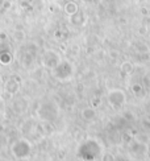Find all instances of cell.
I'll return each instance as SVG.
<instances>
[{
    "label": "cell",
    "instance_id": "6da1fadb",
    "mask_svg": "<svg viewBox=\"0 0 150 161\" xmlns=\"http://www.w3.org/2000/svg\"><path fill=\"white\" fill-rule=\"evenodd\" d=\"M11 151L13 152L16 159H25L30 153V144L27 140H19L12 145Z\"/></svg>",
    "mask_w": 150,
    "mask_h": 161
},
{
    "label": "cell",
    "instance_id": "7a4b0ae2",
    "mask_svg": "<svg viewBox=\"0 0 150 161\" xmlns=\"http://www.w3.org/2000/svg\"><path fill=\"white\" fill-rule=\"evenodd\" d=\"M108 100H109V103L113 107H121L125 103V100H127V95L120 88H113V90L108 92Z\"/></svg>",
    "mask_w": 150,
    "mask_h": 161
},
{
    "label": "cell",
    "instance_id": "3957f363",
    "mask_svg": "<svg viewBox=\"0 0 150 161\" xmlns=\"http://www.w3.org/2000/svg\"><path fill=\"white\" fill-rule=\"evenodd\" d=\"M20 90V83L16 80L15 78L8 79V82L5 83V91L9 92V94H16Z\"/></svg>",
    "mask_w": 150,
    "mask_h": 161
},
{
    "label": "cell",
    "instance_id": "277c9868",
    "mask_svg": "<svg viewBox=\"0 0 150 161\" xmlns=\"http://www.w3.org/2000/svg\"><path fill=\"white\" fill-rule=\"evenodd\" d=\"M82 118L86 122H94L96 119V112H95V110L92 107H87L82 111Z\"/></svg>",
    "mask_w": 150,
    "mask_h": 161
},
{
    "label": "cell",
    "instance_id": "5b68a950",
    "mask_svg": "<svg viewBox=\"0 0 150 161\" xmlns=\"http://www.w3.org/2000/svg\"><path fill=\"white\" fill-rule=\"evenodd\" d=\"M65 12H66V13H67L69 16H74V15L78 12V6H77V3L73 2V0L67 2V3L65 4Z\"/></svg>",
    "mask_w": 150,
    "mask_h": 161
},
{
    "label": "cell",
    "instance_id": "8992f818",
    "mask_svg": "<svg viewBox=\"0 0 150 161\" xmlns=\"http://www.w3.org/2000/svg\"><path fill=\"white\" fill-rule=\"evenodd\" d=\"M121 71L124 74H132L133 71V65L130 62H124L121 65Z\"/></svg>",
    "mask_w": 150,
    "mask_h": 161
},
{
    "label": "cell",
    "instance_id": "52a82bcc",
    "mask_svg": "<svg viewBox=\"0 0 150 161\" xmlns=\"http://www.w3.org/2000/svg\"><path fill=\"white\" fill-rule=\"evenodd\" d=\"M132 91H133V94L140 95L141 92H142V86H141V84H138V83L133 84V86H132Z\"/></svg>",
    "mask_w": 150,
    "mask_h": 161
},
{
    "label": "cell",
    "instance_id": "ba28073f",
    "mask_svg": "<svg viewBox=\"0 0 150 161\" xmlns=\"http://www.w3.org/2000/svg\"><path fill=\"white\" fill-rule=\"evenodd\" d=\"M144 83H145V87L150 90V73L144 75Z\"/></svg>",
    "mask_w": 150,
    "mask_h": 161
},
{
    "label": "cell",
    "instance_id": "9c48e42d",
    "mask_svg": "<svg viewBox=\"0 0 150 161\" xmlns=\"http://www.w3.org/2000/svg\"><path fill=\"white\" fill-rule=\"evenodd\" d=\"M142 127H144V129H149L150 131V120H148V119H145L144 122H142Z\"/></svg>",
    "mask_w": 150,
    "mask_h": 161
},
{
    "label": "cell",
    "instance_id": "30bf717a",
    "mask_svg": "<svg viewBox=\"0 0 150 161\" xmlns=\"http://www.w3.org/2000/svg\"><path fill=\"white\" fill-rule=\"evenodd\" d=\"M15 35H16V40H17V41L24 39V32H16Z\"/></svg>",
    "mask_w": 150,
    "mask_h": 161
},
{
    "label": "cell",
    "instance_id": "8fae6325",
    "mask_svg": "<svg viewBox=\"0 0 150 161\" xmlns=\"http://www.w3.org/2000/svg\"><path fill=\"white\" fill-rule=\"evenodd\" d=\"M103 161H115V159H113V156L112 155H105L103 157Z\"/></svg>",
    "mask_w": 150,
    "mask_h": 161
},
{
    "label": "cell",
    "instance_id": "7c38bea8",
    "mask_svg": "<svg viewBox=\"0 0 150 161\" xmlns=\"http://www.w3.org/2000/svg\"><path fill=\"white\" fill-rule=\"evenodd\" d=\"M100 106V98H98V99H94L92 100V108H95V107H99Z\"/></svg>",
    "mask_w": 150,
    "mask_h": 161
},
{
    "label": "cell",
    "instance_id": "4fadbf2b",
    "mask_svg": "<svg viewBox=\"0 0 150 161\" xmlns=\"http://www.w3.org/2000/svg\"><path fill=\"white\" fill-rule=\"evenodd\" d=\"M2 82H3V78H2V75H0V84H2Z\"/></svg>",
    "mask_w": 150,
    "mask_h": 161
}]
</instances>
